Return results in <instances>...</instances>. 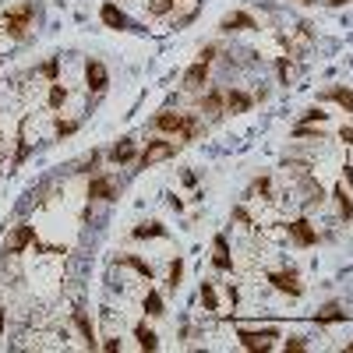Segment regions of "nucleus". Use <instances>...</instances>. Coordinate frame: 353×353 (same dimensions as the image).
<instances>
[{
	"instance_id": "nucleus-1",
	"label": "nucleus",
	"mask_w": 353,
	"mask_h": 353,
	"mask_svg": "<svg viewBox=\"0 0 353 353\" xmlns=\"http://www.w3.org/2000/svg\"><path fill=\"white\" fill-rule=\"evenodd\" d=\"M152 131L159 134H176L181 138V145L194 141L201 134V117L198 113H173V110H159L152 117Z\"/></svg>"
},
{
	"instance_id": "nucleus-2",
	"label": "nucleus",
	"mask_w": 353,
	"mask_h": 353,
	"mask_svg": "<svg viewBox=\"0 0 353 353\" xmlns=\"http://www.w3.org/2000/svg\"><path fill=\"white\" fill-rule=\"evenodd\" d=\"M32 21H36V4H32V0H21V4L4 11V36L21 43L28 36V28H32Z\"/></svg>"
},
{
	"instance_id": "nucleus-3",
	"label": "nucleus",
	"mask_w": 353,
	"mask_h": 353,
	"mask_svg": "<svg viewBox=\"0 0 353 353\" xmlns=\"http://www.w3.org/2000/svg\"><path fill=\"white\" fill-rule=\"evenodd\" d=\"M28 248H36V251H53V254H64L61 248H46L43 241H39V233H36V226L32 223H18L11 233H8V241H4V254H21V251H28Z\"/></svg>"
},
{
	"instance_id": "nucleus-4",
	"label": "nucleus",
	"mask_w": 353,
	"mask_h": 353,
	"mask_svg": "<svg viewBox=\"0 0 353 353\" xmlns=\"http://www.w3.org/2000/svg\"><path fill=\"white\" fill-rule=\"evenodd\" d=\"M237 339L248 353H272L276 350V339H279V329L276 325H265V329H244L237 325Z\"/></svg>"
},
{
	"instance_id": "nucleus-5",
	"label": "nucleus",
	"mask_w": 353,
	"mask_h": 353,
	"mask_svg": "<svg viewBox=\"0 0 353 353\" xmlns=\"http://www.w3.org/2000/svg\"><path fill=\"white\" fill-rule=\"evenodd\" d=\"M176 152H181V141H170V138H149V141H145V149L138 152V166H141V170H149V166H156V163L173 159Z\"/></svg>"
},
{
	"instance_id": "nucleus-6",
	"label": "nucleus",
	"mask_w": 353,
	"mask_h": 353,
	"mask_svg": "<svg viewBox=\"0 0 353 353\" xmlns=\"http://www.w3.org/2000/svg\"><path fill=\"white\" fill-rule=\"evenodd\" d=\"M265 279L272 283V290H279V293H286V297H304V283H301V272L297 269H269L265 272Z\"/></svg>"
},
{
	"instance_id": "nucleus-7",
	"label": "nucleus",
	"mask_w": 353,
	"mask_h": 353,
	"mask_svg": "<svg viewBox=\"0 0 353 353\" xmlns=\"http://www.w3.org/2000/svg\"><path fill=\"white\" fill-rule=\"evenodd\" d=\"M71 321H74V329L85 343V350H99V339H96V325H92V311H88L85 301H74L71 307Z\"/></svg>"
},
{
	"instance_id": "nucleus-8",
	"label": "nucleus",
	"mask_w": 353,
	"mask_h": 353,
	"mask_svg": "<svg viewBox=\"0 0 353 353\" xmlns=\"http://www.w3.org/2000/svg\"><path fill=\"white\" fill-rule=\"evenodd\" d=\"M85 85H88V96H103L110 88V71L99 57H88L85 61Z\"/></svg>"
},
{
	"instance_id": "nucleus-9",
	"label": "nucleus",
	"mask_w": 353,
	"mask_h": 353,
	"mask_svg": "<svg viewBox=\"0 0 353 353\" xmlns=\"http://www.w3.org/2000/svg\"><path fill=\"white\" fill-rule=\"evenodd\" d=\"M286 233H290V241H293V248H314L318 244V230L311 226V219L307 216H297V219H290L286 223Z\"/></svg>"
},
{
	"instance_id": "nucleus-10",
	"label": "nucleus",
	"mask_w": 353,
	"mask_h": 353,
	"mask_svg": "<svg viewBox=\"0 0 353 353\" xmlns=\"http://www.w3.org/2000/svg\"><path fill=\"white\" fill-rule=\"evenodd\" d=\"M261 21L251 14V11H230L223 21H219V32L223 36H233V32H258Z\"/></svg>"
},
{
	"instance_id": "nucleus-11",
	"label": "nucleus",
	"mask_w": 353,
	"mask_h": 353,
	"mask_svg": "<svg viewBox=\"0 0 353 353\" xmlns=\"http://www.w3.org/2000/svg\"><path fill=\"white\" fill-rule=\"evenodd\" d=\"M99 21L106 28H113V32H131V28H134L128 11H121V4H113V0H103V4H99Z\"/></svg>"
},
{
	"instance_id": "nucleus-12",
	"label": "nucleus",
	"mask_w": 353,
	"mask_h": 353,
	"mask_svg": "<svg viewBox=\"0 0 353 353\" xmlns=\"http://www.w3.org/2000/svg\"><path fill=\"white\" fill-rule=\"evenodd\" d=\"M28 156H32V141H28V113L18 121V131H14V156H11V173L21 170L28 163Z\"/></svg>"
},
{
	"instance_id": "nucleus-13",
	"label": "nucleus",
	"mask_w": 353,
	"mask_h": 353,
	"mask_svg": "<svg viewBox=\"0 0 353 353\" xmlns=\"http://www.w3.org/2000/svg\"><path fill=\"white\" fill-rule=\"evenodd\" d=\"M88 201H117V194H121V191H117V181H113V176L110 173H96L92 176V181H88Z\"/></svg>"
},
{
	"instance_id": "nucleus-14",
	"label": "nucleus",
	"mask_w": 353,
	"mask_h": 353,
	"mask_svg": "<svg viewBox=\"0 0 353 353\" xmlns=\"http://www.w3.org/2000/svg\"><path fill=\"white\" fill-rule=\"evenodd\" d=\"M201 113L209 117V121H219V117L226 113V88H219V85H209L205 88V96H201Z\"/></svg>"
},
{
	"instance_id": "nucleus-15",
	"label": "nucleus",
	"mask_w": 353,
	"mask_h": 353,
	"mask_svg": "<svg viewBox=\"0 0 353 353\" xmlns=\"http://www.w3.org/2000/svg\"><path fill=\"white\" fill-rule=\"evenodd\" d=\"M318 103H336L343 113H353V88L350 85H325L318 92Z\"/></svg>"
},
{
	"instance_id": "nucleus-16",
	"label": "nucleus",
	"mask_w": 353,
	"mask_h": 353,
	"mask_svg": "<svg viewBox=\"0 0 353 353\" xmlns=\"http://www.w3.org/2000/svg\"><path fill=\"white\" fill-rule=\"evenodd\" d=\"M205 85H209V64L194 61V64L181 74V88H184V92H201Z\"/></svg>"
},
{
	"instance_id": "nucleus-17",
	"label": "nucleus",
	"mask_w": 353,
	"mask_h": 353,
	"mask_svg": "<svg viewBox=\"0 0 353 353\" xmlns=\"http://www.w3.org/2000/svg\"><path fill=\"white\" fill-rule=\"evenodd\" d=\"M212 269L216 272H233V251H230L226 233H216L212 237Z\"/></svg>"
},
{
	"instance_id": "nucleus-18",
	"label": "nucleus",
	"mask_w": 353,
	"mask_h": 353,
	"mask_svg": "<svg viewBox=\"0 0 353 353\" xmlns=\"http://www.w3.org/2000/svg\"><path fill=\"white\" fill-rule=\"evenodd\" d=\"M106 159H110L113 166H131V163H138V149H134V138H131V134H124V138L117 141L110 152H106Z\"/></svg>"
},
{
	"instance_id": "nucleus-19",
	"label": "nucleus",
	"mask_w": 353,
	"mask_h": 353,
	"mask_svg": "<svg viewBox=\"0 0 353 353\" xmlns=\"http://www.w3.org/2000/svg\"><path fill=\"white\" fill-rule=\"evenodd\" d=\"M251 106H254V96L251 92H244V88H226V113H233V117H241V113H251Z\"/></svg>"
},
{
	"instance_id": "nucleus-20",
	"label": "nucleus",
	"mask_w": 353,
	"mask_h": 353,
	"mask_svg": "<svg viewBox=\"0 0 353 353\" xmlns=\"http://www.w3.org/2000/svg\"><path fill=\"white\" fill-rule=\"evenodd\" d=\"M339 321H346V311H343V304H339V301H329V304H321V307L314 311V325H318V329L339 325Z\"/></svg>"
},
{
	"instance_id": "nucleus-21",
	"label": "nucleus",
	"mask_w": 353,
	"mask_h": 353,
	"mask_svg": "<svg viewBox=\"0 0 353 353\" xmlns=\"http://www.w3.org/2000/svg\"><path fill=\"white\" fill-rule=\"evenodd\" d=\"M131 237H134V241H166L170 230H166L159 219H145V223H138V226L131 230Z\"/></svg>"
},
{
	"instance_id": "nucleus-22",
	"label": "nucleus",
	"mask_w": 353,
	"mask_h": 353,
	"mask_svg": "<svg viewBox=\"0 0 353 353\" xmlns=\"http://www.w3.org/2000/svg\"><path fill=\"white\" fill-rule=\"evenodd\" d=\"M332 198H336V209H339V219L350 226L353 223V191H346V181H339L332 188Z\"/></svg>"
},
{
	"instance_id": "nucleus-23",
	"label": "nucleus",
	"mask_w": 353,
	"mask_h": 353,
	"mask_svg": "<svg viewBox=\"0 0 353 353\" xmlns=\"http://www.w3.org/2000/svg\"><path fill=\"white\" fill-rule=\"evenodd\" d=\"M134 339H138L141 353H156L159 350V332L149 325V321H138V325H134Z\"/></svg>"
},
{
	"instance_id": "nucleus-24",
	"label": "nucleus",
	"mask_w": 353,
	"mask_h": 353,
	"mask_svg": "<svg viewBox=\"0 0 353 353\" xmlns=\"http://www.w3.org/2000/svg\"><path fill=\"white\" fill-rule=\"evenodd\" d=\"M141 311H145V318H163L166 314V301H163V293L159 290H145V297H141Z\"/></svg>"
},
{
	"instance_id": "nucleus-25",
	"label": "nucleus",
	"mask_w": 353,
	"mask_h": 353,
	"mask_svg": "<svg viewBox=\"0 0 353 353\" xmlns=\"http://www.w3.org/2000/svg\"><path fill=\"white\" fill-rule=\"evenodd\" d=\"M117 265H128V269H134L141 279H149V283L156 279V269L145 258H138V254H117Z\"/></svg>"
},
{
	"instance_id": "nucleus-26",
	"label": "nucleus",
	"mask_w": 353,
	"mask_h": 353,
	"mask_svg": "<svg viewBox=\"0 0 353 353\" xmlns=\"http://www.w3.org/2000/svg\"><path fill=\"white\" fill-rule=\"evenodd\" d=\"M301 188H304V205H321V201H325V191H321V184L314 181V173H304L301 176Z\"/></svg>"
},
{
	"instance_id": "nucleus-27",
	"label": "nucleus",
	"mask_w": 353,
	"mask_h": 353,
	"mask_svg": "<svg viewBox=\"0 0 353 353\" xmlns=\"http://www.w3.org/2000/svg\"><path fill=\"white\" fill-rule=\"evenodd\" d=\"M198 301H201V307L205 311H219V293H216V283H209V279H201V286H198Z\"/></svg>"
},
{
	"instance_id": "nucleus-28",
	"label": "nucleus",
	"mask_w": 353,
	"mask_h": 353,
	"mask_svg": "<svg viewBox=\"0 0 353 353\" xmlns=\"http://www.w3.org/2000/svg\"><path fill=\"white\" fill-rule=\"evenodd\" d=\"M68 103V88L61 85V81H50V96H46V106L50 110H61Z\"/></svg>"
},
{
	"instance_id": "nucleus-29",
	"label": "nucleus",
	"mask_w": 353,
	"mask_h": 353,
	"mask_svg": "<svg viewBox=\"0 0 353 353\" xmlns=\"http://www.w3.org/2000/svg\"><path fill=\"white\" fill-rule=\"evenodd\" d=\"M181 279H184V258H173V261H170V276H166V286L176 293V290H181Z\"/></svg>"
},
{
	"instance_id": "nucleus-30",
	"label": "nucleus",
	"mask_w": 353,
	"mask_h": 353,
	"mask_svg": "<svg viewBox=\"0 0 353 353\" xmlns=\"http://www.w3.org/2000/svg\"><path fill=\"white\" fill-rule=\"evenodd\" d=\"M254 194H261V198H272V176H254L251 188H248V198H254Z\"/></svg>"
},
{
	"instance_id": "nucleus-31",
	"label": "nucleus",
	"mask_w": 353,
	"mask_h": 353,
	"mask_svg": "<svg viewBox=\"0 0 353 353\" xmlns=\"http://www.w3.org/2000/svg\"><path fill=\"white\" fill-rule=\"evenodd\" d=\"M325 121H329V113L321 110V103H318V106H307V110L301 113L297 124H325Z\"/></svg>"
},
{
	"instance_id": "nucleus-32",
	"label": "nucleus",
	"mask_w": 353,
	"mask_h": 353,
	"mask_svg": "<svg viewBox=\"0 0 353 353\" xmlns=\"http://www.w3.org/2000/svg\"><path fill=\"white\" fill-rule=\"evenodd\" d=\"M293 138H307V141H325V131L311 128V124H293Z\"/></svg>"
},
{
	"instance_id": "nucleus-33",
	"label": "nucleus",
	"mask_w": 353,
	"mask_h": 353,
	"mask_svg": "<svg viewBox=\"0 0 353 353\" xmlns=\"http://www.w3.org/2000/svg\"><path fill=\"white\" fill-rule=\"evenodd\" d=\"M36 71H39L43 78H50V81H61V57H50V61L39 64Z\"/></svg>"
},
{
	"instance_id": "nucleus-34",
	"label": "nucleus",
	"mask_w": 353,
	"mask_h": 353,
	"mask_svg": "<svg viewBox=\"0 0 353 353\" xmlns=\"http://www.w3.org/2000/svg\"><path fill=\"white\" fill-rule=\"evenodd\" d=\"M145 8H149V14H152V18H166L176 4H173V0H145Z\"/></svg>"
},
{
	"instance_id": "nucleus-35",
	"label": "nucleus",
	"mask_w": 353,
	"mask_h": 353,
	"mask_svg": "<svg viewBox=\"0 0 353 353\" xmlns=\"http://www.w3.org/2000/svg\"><path fill=\"white\" fill-rule=\"evenodd\" d=\"M74 131H78V121H64V117H57V121H53V134L61 138V141H64V138H71Z\"/></svg>"
},
{
	"instance_id": "nucleus-36",
	"label": "nucleus",
	"mask_w": 353,
	"mask_h": 353,
	"mask_svg": "<svg viewBox=\"0 0 353 353\" xmlns=\"http://www.w3.org/2000/svg\"><path fill=\"white\" fill-rule=\"evenodd\" d=\"M283 350L286 353H304L307 350V336H286L283 339Z\"/></svg>"
},
{
	"instance_id": "nucleus-37",
	"label": "nucleus",
	"mask_w": 353,
	"mask_h": 353,
	"mask_svg": "<svg viewBox=\"0 0 353 353\" xmlns=\"http://www.w3.org/2000/svg\"><path fill=\"white\" fill-rule=\"evenodd\" d=\"M276 74H279V85H290V57H276Z\"/></svg>"
},
{
	"instance_id": "nucleus-38",
	"label": "nucleus",
	"mask_w": 353,
	"mask_h": 353,
	"mask_svg": "<svg viewBox=\"0 0 353 353\" xmlns=\"http://www.w3.org/2000/svg\"><path fill=\"white\" fill-rule=\"evenodd\" d=\"M233 219H237V223H244L248 230H254V219H251V212L244 209V205H233V212H230Z\"/></svg>"
},
{
	"instance_id": "nucleus-39",
	"label": "nucleus",
	"mask_w": 353,
	"mask_h": 353,
	"mask_svg": "<svg viewBox=\"0 0 353 353\" xmlns=\"http://www.w3.org/2000/svg\"><path fill=\"white\" fill-rule=\"evenodd\" d=\"M216 53H219V46H216V43H209V46H201V50H198V61L212 64V61H216Z\"/></svg>"
},
{
	"instance_id": "nucleus-40",
	"label": "nucleus",
	"mask_w": 353,
	"mask_h": 353,
	"mask_svg": "<svg viewBox=\"0 0 353 353\" xmlns=\"http://www.w3.org/2000/svg\"><path fill=\"white\" fill-rule=\"evenodd\" d=\"M99 159H103V152H96V149H92V156H88V159L81 163V170H78V173H92V170L99 166Z\"/></svg>"
},
{
	"instance_id": "nucleus-41",
	"label": "nucleus",
	"mask_w": 353,
	"mask_h": 353,
	"mask_svg": "<svg viewBox=\"0 0 353 353\" xmlns=\"http://www.w3.org/2000/svg\"><path fill=\"white\" fill-rule=\"evenodd\" d=\"M99 350H103V353H121L124 346H121V339H117V336H110V339L99 343Z\"/></svg>"
},
{
	"instance_id": "nucleus-42",
	"label": "nucleus",
	"mask_w": 353,
	"mask_h": 353,
	"mask_svg": "<svg viewBox=\"0 0 353 353\" xmlns=\"http://www.w3.org/2000/svg\"><path fill=\"white\" fill-rule=\"evenodd\" d=\"M339 141L350 149V145H353V128H346V124H343V128H339Z\"/></svg>"
},
{
	"instance_id": "nucleus-43",
	"label": "nucleus",
	"mask_w": 353,
	"mask_h": 353,
	"mask_svg": "<svg viewBox=\"0 0 353 353\" xmlns=\"http://www.w3.org/2000/svg\"><path fill=\"white\" fill-rule=\"evenodd\" d=\"M226 297H230V304H233V307H237V301H241V290L230 283V286H226Z\"/></svg>"
},
{
	"instance_id": "nucleus-44",
	"label": "nucleus",
	"mask_w": 353,
	"mask_h": 353,
	"mask_svg": "<svg viewBox=\"0 0 353 353\" xmlns=\"http://www.w3.org/2000/svg\"><path fill=\"white\" fill-rule=\"evenodd\" d=\"M343 181H346V184H350V191H353V163H346V166H343Z\"/></svg>"
},
{
	"instance_id": "nucleus-45",
	"label": "nucleus",
	"mask_w": 353,
	"mask_h": 353,
	"mask_svg": "<svg viewBox=\"0 0 353 353\" xmlns=\"http://www.w3.org/2000/svg\"><path fill=\"white\" fill-rule=\"evenodd\" d=\"M4 329H8V311H4V304H0V339H4Z\"/></svg>"
},
{
	"instance_id": "nucleus-46",
	"label": "nucleus",
	"mask_w": 353,
	"mask_h": 353,
	"mask_svg": "<svg viewBox=\"0 0 353 353\" xmlns=\"http://www.w3.org/2000/svg\"><path fill=\"white\" fill-rule=\"evenodd\" d=\"M325 4H329V8H346L350 0H325Z\"/></svg>"
},
{
	"instance_id": "nucleus-47",
	"label": "nucleus",
	"mask_w": 353,
	"mask_h": 353,
	"mask_svg": "<svg viewBox=\"0 0 353 353\" xmlns=\"http://www.w3.org/2000/svg\"><path fill=\"white\" fill-rule=\"evenodd\" d=\"M297 4H307L311 8V4H318V0H297Z\"/></svg>"
},
{
	"instance_id": "nucleus-48",
	"label": "nucleus",
	"mask_w": 353,
	"mask_h": 353,
	"mask_svg": "<svg viewBox=\"0 0 353 353\" xmlns=\"http://www.w3.org/2000/svg\"><path fill=\"white\" fill-rule=\"evenodd\" d=\"M343 350H346V353H353V339H350V343H346V346H343Z\"/></svg>"
},
{
	"instance_id": "nucleus-49",
	"label": "nucleus",
	"mask_w": 353,
	"mask_h": 353,
	"mask_svg": "<svg viewBox=\"0 0 353 353\" xmlns=\"http://www.w3.org/2000/svg\"><path fill=\"white\" fill-rule=\"evenodd\" d=\"M173 4H184V0H173Z\"/></svg>"
}]
</instances>
